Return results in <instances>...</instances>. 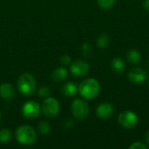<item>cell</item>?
I'll return each mask as SVG.
<instances>
[{"instance_id":"obj_1","label":"cell","mask_w":149,"mask_h":149,"mask_svg":"<svg viewBox=\"0 0 149 149\" xmlns=\"http://www.w3.org/2000/svg\"><path fill=\"white\" fill-rule=\"evenodd\" d=\"M79 94L86 100H93L98 96L100 91V86L97 79L90 78L85 79L79 86Z\"/></svg>"},{"instance_id":"obj_2","label":"cell","mask_w":149,"mask_h":149,"mask_svg":"<svg viewBox=\"0 0 149 149\" xmlns=\"http://www.w3.org/2000/svg\"><path fill=\"white\" fill-rule=\"evenodd\" d=\"M38 138L35 129L31 126H20L16 130V139L17 142L24 146H30L36 142Z\"/></svg>"},{"instance_id":"obj_3","label":"cell","mask_w":149,"mask_h":149,"mask_svg":"<svg viewBox=\"0 0 149 149\" xmlns=\"http://www.w3.org/2000/svg\"><path fill=\"white\" fill-rule=\"evenodd\" d=\"M17 87L21 93H23L25 96H31L32 95L37 87V82L35 80V78L28 73L24 72L18 78L17 80Z\"/></svg>"},{"instance_id":"obj_4","label":"cell","mask_w":149,"mask_h":149,"mask_svg":"<svg viewBox=\"0 0 149 149\" xmlns=\"http://www.w3.org/2000/svg\"><path fill=\"white\" fill-rule=\"evenodd\" d=\"M41 110L46 117L54 118L59 113V102L55 98H47L45 100H44Z\"/></svg>"},{"instance_id":"obj_5","label":"cell","mask_w":149,"mask_h":149,"mask_svg":"<svg viewBox=\"0 0 149 149\" xmlns=\"http://www.w3.org/2000/svg\"><path fill=\"white\" fill-rule=\"evenodd\" d=\"M72 113L78 120H84L89 114V106L84 100L77 99L72 104Z\"/></svg>"},{"instance_id":"obj_6","label":"cell","mask_w":149,"mask_h":149,"mask_svg":"<svg viewBox=\"0 0 149 149\" xmlns=\"http://www.w3.org/2000/svg\"><path fill=\"white\" fill-rule=\"evenodd\" d=\"M138 116L132 111H125L118 116V122L126 129H132L138 124Z\"/></svg>"},{"instance_id":"obj_7","label":"cell","mask_w":149,"mask_h":149,"mask_svg":"<svg viewBox=\"0 0 149 149\" xmlns=\"http://www.w3.org/2000/svg\"><path fill=\"white\" fill-rule=\"evenodd\" d=\"M41 113L40 105L33 100L27 101L22 107V114L28 120H33L39 116Z\"/></svg>"},{"instance_id":"obj_8","label":"cell","mask_w":149,"mask_h":149,"mask_svg":"<svg viewBox=\"0 0 149 149\" xmlns=\"http://www.w3.org/2000/svg\"><path fill=\"white\" fill-rule=\"evenodd\" d=\"M89 65L83 60H76L71 64L70 70L72 75L77 77H83L86 75L89 72Z\"/></svg>"},{"instance_id":"obj_9","label":"cell","mask_w":149,"mask_h":149,"mask_svg":"<svg viewBox=\"0 0 149 149\" xmlns=\"http://www.w3.org/2000/svg\"><path fill=\"white\" fill-rule=\"evenodd\" d=\"M148 78V73L144 69L141 68H133L129 73H128V79L130 81L136 83V84H140L144 82Z\"/></svg>"},{"instance_id":"obj_10","label":"cell","mask_w":149,"mask_h":149,"mask_svg":"<svg viewBox=\"0 0 149 149\" xmlns=\"http://www.w3.org/2000/svg\"><path fill=\"white\" fill-rule=\"evenodd\" d=\"M114 112V107L111 103H102L98 106L96 109V113L98 117L101 119H108L113 116Z\"/></svg>"},{"instance_id":"obj_11","label":"cell","mask_w":149,"mask_h":149,"mask_svg":"<svg viewBox=\"0 0 149 149\" xmlns=\"http://www.w3.org/2000/svg\"><path fill=\"white\" fill-rule=\"evenodd\" d=\"M0 96L4 100H10L15 96V88L10 83H3L0 86Z\"/></svg>"},{"instance_id":"obj_12","label":"cell","mask_w":149,"mask_h":149,"mask_svg":"<svg viewBox=\"0 0 149 149\" xmlns=\"http://www.w3.org/2000/svg\"><path fill=\"white\" fill-rule=\"evenodd\" d=\"M78 87L73 82H66L61 88L62 93L66 97H73L77 93Z\"/></svg>"},{"instance_id":"obj_13","label":"cell","mask_w":149,"mask_h":149,"mask_svg":"<svg viewBox=\"0 0 149 149\" xmlns=\"http://www.w3.org/2000/svg\"><path fill=\"white\" fill-rule=\"evenodd\" d=\"M67 75H68V72L65 68L58 67L52 72V77L54 82H62L66 79Z\"/></svg>"},{"instance_id":"obj_14","label":"cell","mask_w":149,"mask_h":149,"mask_svg":"<svg viewBox=\"0 0 149 149\" xmlns=\"http://www.w3.org/2000/svg\"><path fill=\"white\" fill-rule=\"evenodd\" d=\"M111 67H112V70L117 74L123 73L126 69L125 62L120 58H114L112 61Z\"/></svg>"},{"instance_id":"obj_15","label":"cell","mask_w":149,"mask_h":149,"mask_svg":"<svg viewBox=\"0 0 149 149\" xmlns=\"http://www.w3.org/2000/svg\"><path fill=\"white\" fill-rule=\"evenodd\" d=\"M127 60L130 63H132V64H138L141 61V53L137 50L132 49V50H130L127 52Z\"/></svg>"},{"instance_id":"obj_16","label":"cell","mask_w":149,"mask_h":149,"mask_svg":"<svg viewBox=\"0 0 149 149\" xmlns=\"http://www.w3.org/2000/svg\"><path fill=\"white\" fill-rule=\"evenodd\" d=\"M12 137L11 131L8 128H3L0 130V143H8Z\"/></svg>"},{"instance_id":"obj_17","label":"cell","mask_w":149,"mask_h":149,"mask_svg":"<svg viewBox=\"0 0 149 149\" xmlns=\"http://www.w3.org/2000/svg\"><path fill=\"white\" fill-rule=\"evenodd\" d=\"M38 129L39 134H41L42 135H46L51 131V125L45 120H42L38 123Z\"/></svg>"},{"instance_id":"obj_18","label":"cell","mask_w":149,"mask_h":149,"mask_svg":"<svg viewBox=\"0 0 149 149\" xmlns=\"http://www.w3.org/2000/svg\"><path fill=\"white\" fill-rule=\"evenodd\" d=\"M109 43V36L107 34H102L99 37L97 40V45L100 48H105Z\"/></svg>"},{"instance_id":"obj_19","label":"cell","mask_w":149,"mask_h":149,"mask_svg":"<svg viewBox=\"0 0 149 149\" xmlns=\"http://www.w3.org/2000/svg\"><path fill=\"white\" fill-rule=\"evenodd\" d=\"M97 2L101 9L108 10L114 4L115 0H97Z\"/></svg>"},{"instance_id":"obj_20","label":"cell","mask_w":149,"mask_h":149,"mask_svg":"<svg viewBox=\"0 0 149 149\" xmlns=\"http://www.w3.org/2000/svg\"><path fill=\"white\" fill-rule=\"evenodd\" d=\"M82 53L86 58H89L93 54V47L89 43H85L82 45Z\"/></svg>"},{"instance_id":"obj_21","label":"cell","mask_w":149,"mask_h":149,"mask_svg":"<svg viewBox=\"0 0 149 149\" xmlns=\"http://www.w3.org/2000/svg\"><path fill=\"white\" fill-rule=\"evenodd\" d=\"M51 93V89L48 86H42L41 88H39V90L38 91V95L40 98H45L48 97Z\"/></svg>"},{"instance_id":"obj_22","label":"cell","mask_w":149,"mask_h":149,"mask_svg":"<svg viewBox=\"0 0 149 149\" xmlns=\"http://www.w3.org/2000/svg\"><path fill=\"white\" fill-rule=\"evenodd\" d=\"M129 148L130 149H147L148 148V147H147L145 144H143V143H141V142H140V141H137V142H134V143L129 147Z\"/></svg>"},{"instance_id":"obj_23","label":"cell","mask_w":149,"mask_h":149,"mask_svg":"<svg viewBox=\"0 0 149 149\" xmlns=\"http://www.w3.org/2000/svg\"><path fill=\"white\" fill-rule=\"evenodd\" d=\"M60 63L64 65H68L71 64V58L68 56V55H65V56H62L60 58Z\"/></svg>"},{"instance_id":"obj_24","label":"cell","mask_w":149,"mask_h":149,"mask_svg":"<svg viewBox=\"0 0 149 149\" xmlns=\"http://www.w3.org/2000/svg\"><path fill=\"white\" fill-rule=\"evenodd\" d=\"M143 8L146 11L149 12V0H145L143 3Z\"/></svg>"},{"instance_id":"obj_25","label":"cell","mask_w":149,"mask_h":149,"mask_svg":"<svg viewBox=\"0 0 149 149\" xmlns=\"http://www.w3.org/2000/svg\"><path fill=\"white\" fill-rule=\"evenodd\" d=\"M146 141H147V143L149 145V131L146 134Z\"/></svg>"},{"instance_id":"obj_26","label":"cell","mask_w":149,"mask_h":149,"mask_svg":"<svg viewBox=\"0 0 149 149\" xmlns=\"http://www.w3.org/2000/svg\"><path fill=\"white\" fill-rule=\"evenodd\" d=\"M0 120H1V112H0Z\"/></svg>"},{"instance_id":"obj_27","label":"cell","mask_w":149,"mask_h":149,"mask_svg":"<svg viewBox=\"0 0 149 149\" xmlns=\"http://www.w3.org/2000/svg\"><path fill=\"white\" fill-rule=\"evenodd\" d=\"M148 67H149V60H148Z\"/></svg>"}]
</instances>
